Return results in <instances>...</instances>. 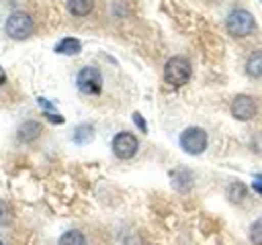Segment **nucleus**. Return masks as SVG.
<instances>
[{"label":"nucleus","mask_w":262,"mask_h":245,"mask_svg":"<svg viewBox=\"0 0 262 245\" xmlns=\"http://www.w3.org/2000/svg\"><path fill=\"white\" fill-rule=\"evenodd\" d=\"M250 241L254 245H262V218L252 223V227H250Z\"/></svg>","instance_id":"17"},{"label":"nucleus","mask_w":262,"mask_h":245,"mask_svg":"<svg viewBox=\"0 0 262 245\" xmlns=\"http://www.w3.org/2000/svg\"><path fill=\"white\" fill-rule=\"evenodd\" d=\"M76 82H78V90L84 92V94H90V96L92 94H98L102 90V76H100V71L96 67H84V69H80Z\"/></svg>","instance_id":"5"},{"label":"nucleus","mask_w":262,"mask_h":245,"mask_svg":"<svg viewBox=\"0 0 262 245\" xmlns=\"http://www.w3.org/2000/svg\"><path fill=\"white\" fill-rule=\"evenodd\" d=\"M94 139V129H92V125H80V127H76V131H74V141L78 143V145H86V143H90Z\"/></svg>","instance_id":"13"},{"label":"nucleus","mask_w":262,"mask_h":245,"mask_svg":"<svg viewBox=\"0 0 262 245\" xmlns=\"http://www.w3.org/2000/svg\"><path fill=\"white\" fill-rule=\"evenodd\" d=\"M10 220H12V208L4 200H0V225H8Z\"/></svg>","instance_id":"18"},{"label":"nucleus","mask_w":262,"mask_h":245,"mask_svg":"<svg viewBox=\"0 0 262 245\" xmlns=\"http://www.w3.org/2000/svg\"><path fill=\"white\" fill-rule=\"evenodd\" d=\"M252 188L256 190V194H260V196H262V174H258V176L254 178V182H252Z\"/></svg>","instance_id":"20"},{"label":"nucleus","mask_w":262,"mask_h":245,"mask_svg":"<svg viewBox=\"0 0 262 245\" xmlns=\"http://www.w3.org/2000/svg\"><path fill=\"white\" fill-rule=\"evenodd\" d=\"M80 49H82V45L74 37H66V39H61L55 45V51L57 53H63V55H76V53H80Z\"/></svg>","instance_id":"11"},{"label":"nucleus","mask_w":262,"mask_h":245,"mask_svg":"<svg viewBox=\"0 0 262 245\" xmlns=\"http://www.w3.org/2000/svg\"><path fill=\"white\" fill-rule=\"evenodd\" d=\"M172 184H174V188H176V190L186 192V190L192 186V174H190L188 169L180 167V169L172 172Z\"/></svg>","instance_id":"9"},{"label":"nucleus","mask_w":262,"mask_h":245,"mask_svg":"<svg viewBox=\"0 0 262 245\" xmlns=\"http://www.w3.org/2000/svg\"><path fill=\"white\" fill-rule=\"evenodd\" d=\"M6 82V74H4V69L0 67V84H4Z\"/></svg>","instance_id":"21"},{"label":"nucleus","mask_w":262,"mask_h":245,"mask_svg":"<svg viewBox=\"0 0 262 245\" xmlns=\"http://www.w3.org/2000/svg\"><path fill=\"white\" fill-rule=\"evenodd\" d=\"M0 245H2V241H0Z\"/></svg>","instance_id":"22"},{"label":"nucleus","mask_w":262,"mask_h":245,"mask_svg":"<svg viewBox=\"0 0 262 245\" xmlns=\"http://www.w3.org/2000/svg\"><path fill=\"white\" fill-rule=\"evenodd\" d=\"M190 61L182 55H174L164 65V80L172 86H182L190 80Z\"/></svg>","instance_id":"1"},{"label":"nucleus","mask_w":262,"mask_h":245,"mask_svg":"<svg viewBox=\"0 0 262 245\" xmlns=\"http://www.w3.org/2000/svg\"><path fill=\"white\" fill-rule=\"evenodd\" d=\"M94 6V0H68V10L74 16H86Z\"/></svg>","instance_id":"12"},{"label":"nucleus","mask_w":262,"mask_h":245,"mask_svg":"<svg viewBox=\"0 0 262 245\" xmlns=\"http://www.w3.org/2000/svg\"><path fill=\"white\" fill-rule=\"evenodd\" d=\"M231 114L239 120H250L254 114H256V102L252 96L248 94H239L233 98L231 102Z\"/></svg>","instance_id":"7"},{"label":"nucleus","mask_w":262,"mask_h":245,"mask_svg":"<svg viewBox=\"0 0 262 245\" xmlns=\"http://www.w3.org/2000/svg\"><path fill=\"white\" fill-rule=\"evenodd\" d=\"M246 71L252 78H262V51L260 49L250 53V57L246 61Z\"/></svg>","instance_id":"10"},{"label":"nucleus","mask_w":262,"mask_h":245,"mask_svg":"<svg viewBox=\"0 0 262 245\" xmlns=\"http://www.w3.org/2000/svg\"><path fill=\"white\" fill-rule=\"evenodd\" d=\"M227 196L231 202H239L244 196H246V186L242 182H233L229 188H227Z\"/></svg>","instance_id":"16"},{"label":"nucleus","mask_w":262,"mask_h":245,"mask_svg":"<svg viewBox=\"0 0 262 245\" xmlns=\"http://www.w3.org/2000/svg\"><path fill=\"white\" fill-rule=\"evenodd\" d=\"M180 147L190 153V155H199L205 151L207 147V133L201 127H188L182 131L180 135Z\"/></svg>","instance_id":"3"},{"label":"nucleus","mask_w":262,"mask_h":245,"mask_svg":"<svg viewBox=\"0 0 262 245\" xmlns=\"http://www.w3.org/2000/svg\"><path fill=\"white\" fill-rule=\"evenodd\" d=\"M59 245H86V239L80 231L72 229V231H66L61 237H59Z\"/></svg>","instance_id":"14"},{"label":"nucleus","mask_w":262,"mask_h":245,"mask_svg":"<svg viewBox=\"0 0 262 245\" xmlns=\"http://www.w3.org/2000/svg\"><path fill=\"white\" fill-rule=\"evenodd\" d=\"M41 125L37 122V120H27V122H23L20 127H18V139L23 141V143H33L39 135H41Z\"/></svg>","instance_id":"8"},{"label":"nucleus","mask_w":262,"mask_h":245,"mask_svg":"<svg viewBox=\"0 0 262 245\" xmlns=\"http://www.w3.org/2000/svg\"><path fill=\"white\" fill-rule=\"evenodd\" d=\"M133 122H135L143 133H147V125H145V120H143V116H141L139 112H133Z\"/></svg>","instance_id":"19"},{"label":"nucleus","mask_w":262,"mask_h":245,"mask_svg":"<svg viewBox=\"0 0 262 245\" xmlns=\"http://www.w3.org/2000/svg\"><path fill=\"white\" fill-rule=\"evenodd\" d=\"M225 27L233 37H246L256 29V20H254L252 12H248L244 8H235V10L229 12V16L225 20Z\"/></svg>","instance_id":"2"},{"label":"nucleus","mask_w":262,"mask_h":245,"mask_svg":"<svg viewBox=\"0 0 262 245\" xmlns=\"http://www.w3.org/2000/svg\"><path fill=\"white\" fill-rule=\"evenodd\" d=\"M137 147H139L137 137L131 135V133H119V135H115V139H113V151H115V155L121 157V159L133 157V155L137 153Z\"/></svg>","instance_id":"6"},{"label":"nucleus","mask_w":262,"mask_h":245,"mask_svg":"<svg viewBox=\"0 0 262 245\" xmlns=\"http://www.w3.org/2000/svg\"><path fill=\"white\" fill-rule=\"evenodd\" d=\"M6 33L12 39H27L33 33V18L27 12H12L6 20Z\"/></svg>","instance_id":"4"},{"label":"nucleus","mask_w":262,"mask_h":245,"mask_svg":"<svg viewBox=\"0 0 262 245\" xmlns=\"http://www.w3.org/2000/svg\"><path fill=\"white\" fill-rule=\"evenodd\" d=\"M39 104H41V108L45 110V116H47L51 122H55V125H61V122H63V116L55 110V106H53L51 102H47L45 98H39Z\"/></svg>","instance_id":"15"}]
</instances>
